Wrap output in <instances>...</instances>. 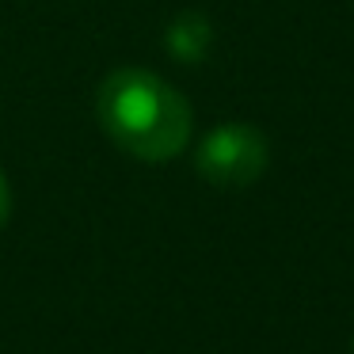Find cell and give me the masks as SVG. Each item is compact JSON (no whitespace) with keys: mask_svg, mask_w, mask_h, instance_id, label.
<instances>
[{"mask_svg":"<svg viewBox=\"0 0 354 354\" xmlns=\"http://www.w3.org/2000/svg\"><path fill=\"white\" fill-rule=\"evenodd\" d=\"M95 115L118 149L138 160H171L191 138L187 100L145 69H115L100 84Z\"/></svg>","mask_w":354,"mask_h":354,"instance_id":"1","label":"cell"},{"mask_svg":"<svg viewBox=\"0 0 354 354\" xmlns=\"http://www.w3.org/2000/svg\"><path fill=\"white\" fill-rule=\"evenodd\" d=\"M198 171L214 187H252L267 171V138L244 122L221 126L202 141Z\"/></svg>","mask_w":354,"mask_h":354,"instance_id":"2","label":"cell"},{"mask_svg":"<svg viewBox=\"0 0 354 354\" xmlns=\"http://www.w3.org/2000/svg\"><path fill=\"white\" fill-rule=\"evenodd\" d=\"M164 42H168V54L171 57L194 65V62H202V57H206L209 46H214V27H209V19L198 16V12H183V16L171 19Z\"/></svg>","mask_w":354,"mask_h":354,"instance_id":"3","label":"cell"},{"mask_svg":"<svg viewBox=\"0 0 354 354\" xmlns=\"http://www.w3.org/2000/svg\"><path fill=\"white\" fill-rule=\"evenodd\" d=\"M8 209H12V198H8V183H4V176H0V229H4V221H8Z\"/></svg>","mask_w":354,"mask_h":354,"instance_id":"4","label":"cell"}]
</instances>
